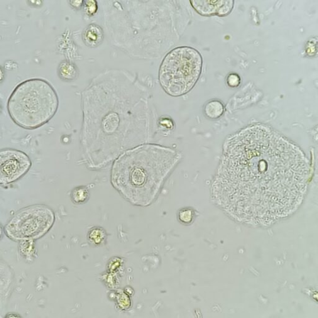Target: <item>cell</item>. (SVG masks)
I'll list each match as a JSON object with an SVG mask.
<instances>
[{"instance_id":"obj_7","label":"cell","mask_w":318,"mask_h":318,"mask_svg":"<svg viewBox=\"0 0 318 318\" xmlns=\"http://www.w3.org/2000/svg\"><path fill=\"white\" fill-rule=\"evenodd\" d=\"M193 8L203 16H226L232 11L234 1H190Z\"/></svg>"},{"instance_id":"obj_9","label":"cell","mask_w":318,"mask_h":318,"mask_svg":"<svg viewBox=\"0 0 318 318\" xmlns=\"http://www.w3.org/2000/svg\"><path fill=\"white\" fill-rule=\"evenodd\" d=\"M57 74L58 77L63 81L72 82L78 78L79 70L74 63L64 60L58 66Z\"/></svg>"},{"instance_id":"obj_21","label":"cell","mask_w":318,"mask_h":318,"mask_svg":"<svg viewBox=\"0 0 318 318\" xmlns=\"http://www.w3.org/2000/svg\"><path fill=\"white\" fill-rule=\"evenodd\" d=\"M3 228L2 225L0 224V239H1L2 236H3Z\"/></svg>"},{"instance_id":"obj_5","label":"cell","mask_w":318,"mask_h":318,"mask_svg":"<svg viewBox=\"0 0 318 318\" xmlns=\"http://www.w3.org/2000/svg\"><path fill=\"white\" fill-rule=\"evenodd\" d=\"M54 221L52 210L43 205H35L17 212L6 224L4 231L12 240H33L47 233Z\"/></svg>"},{"instance_id":"obj_11","label":"cell","mask_w":318,"mask_h":318,"mask_svg":"<svg viewBox=\"0 0 318 318\" xmlns=\"http://www.w3.org/2000/svg\"><path fill=\"white\" fill-rule=\"evenodd\" d=\"M88 239L90 243L95 245H100L106 239V233L102 227H95L88 234Z\"/></svg>"},{"instance_id":"obj_19","label":"cell","mask_w":318,"mask_h":318,"mask_svg":"<svg viewBox=\"0 0 318 318\" xmlns=\"http://www.w3.org/2000/svg\"><path fill=\"white\" fill-rule=\"evenodd\" d=\"M4 79H5V72L4 68L0 65V84L4 82Z\"/></svg>"},{"instance_id":"obj_4","label":"cell","mask_w":318,"mask_h":318,"mask_svg":"<svg viewBox=\"0 0 318 318\" xmlns=\"http://www.w3.org/2000/svg\"><path fill=\"white\" fill-rule=\"evenodd\" d=\"M203 60L195 49L178 47L165 55L161 63L159 80L168 95L180 97L194 87L201 75Z\"/></svg>"},{"instance_id":"obj_13","label":"cell","mask_w":318,"mask_h":318,"mask_svg":"<svg viewBox=\"0 0 318 318\" xmlns=\"http://www.w3.org/2000/svg\"><path fill=\"white\" fill-rule=\"evenodd\" d=\"M178 220L183 224H190L194 220L195 212L190 208H185L180 210L178 214Z\"/></svg>"},{"instance_id":"obj_2","label":"cell","mask_w":318,"mask_h":318,"mask_svg":"<svg viewBox=\"0 0 318 318\" xmlns=\"http://www.w3.org/2000/svg\"><path fill=\"white\" fill-rule=\"evenodd\" d=\"M180 159L173 149L154 144L131 149L115 161L112 185L131 204L149 206Z\"/></svg>"},{"instance_id":"obj_12","label":"cell","mask_w":318,"mask_h":318,"mask_svg":"<svg viewBox=\"0 0 318 318\" xmlns=\"http://www.w3.org/2000/svg\"><path fill=\"white\" fill-rule=\"evenodd\" d=\"M89 191L85 187L75 188L71 194L73 202L77 205L85 204L89 200Z\"/></svg>"},{"instance_id":"obj_17","label":"cell","mask_w":318,"mask_h":318,"mask_svg":"<svg viewBox=\"0 0 318 318\" xmlns=\"http://www.w3.org/2000/svg\"><path fill=\"white\" fill-rule=\"evenodd\" d=\"M160 124H162V126H167V128H172L173 127L172 121L168 119H162Z\"/></svg>"},{"instance_id":"obj_1","label":"cell","mask_w":318,"mask_h":318,"mask_svg":"<svg viewBox=\"0 0 318 318\" xmlns=\"http://www.w3.org/2000/svg\"><path fill=\"white\" fill-rule=\"evenodd\" d=\"M312 169L301 149L263 124L226 141L212 185L214 202L237 221L268 226L302 205Z\"/></svg>"},{"instance_id":"obj_18","label":"cell","mask_w":318,"mask_h":318,"mask_svg":"<svg viewBox=\"0 0 318 318\" xmlns=\"http://www.w3.org/2000/svg\"><path fill=\"white\" fill-rule=\"evenodd\" d=\"M70 4L73 7H74L75 8H79L80 7L83 6V3H84V1H69Z\"/></svg>"},{"instance_id":"obj_22","label":"cell","mask_w":318,"mask_h":318,"mask_svg":"<svg viewBox=\"0 0 318 318\" xmlns=\"http://www.w3.org/2000/svg\"><path fill=\"white\" fill-rule=\"evenodd\" d=\"M2 110H3V106H2L1 102L0 101V114L1 113Z\"/></svg>"},{"instance_id":"obj_10","label":"cell","mask_w":318,"mask_h":318,"mask_svg":"<svg viewBox=\"0 0 318 318\" xmlns=\"http://www.w3.org/2000/svg\"><path fill=\"white\" fill-rule=\"evenodd\" d=\"M224 111L223 104L217 100H212L208 102L204 107L205 116L208 118L216 119L222 116Z\"/></svg>"},{"instance_id":"obj_15","label":"cell","mask_w":318,"mask_h":318,"mask_svg":"<svg viewBox=\"0 0 318 318\" xmlns=\"http://www.w3.org/2000/svg\"><path fill=\"white\" fill-rule=\"evenodd\" d=\"M227 84L229 87L236 88L241 84V78L236 73H232L227 78Z\"/></svg>"},{"instance_id":"obj_20","label":"cell","mask_w":318,"mask_h":318,"mask_svg":"<svg viewBox=\"0 0 318 318\" xmlns=\"http://www.w3.org/2000/svg\"><path fill=\"white\" fill-rule=\"evenodd\" d=\"M5 318H22L20 315L18 314H14V313H11V314H8L6 316Z\"/></svg>"},{"instance_id":"obj_3","label":"cell","mask_w":318,"mask_h":318,"mask_svg":"<svg viewBox=\"0 0 318 318\" xmlns=\"http://www.w3.org/2000/svg\"><path fill=\"white\" fill-rule=\"evenodd\" d=\"M59 105L57 93L50 82L31 78L19 84L9 97L7 108L17 125L35 129L53 119Z\"/></svg>"},{"instance_id":"obj_14","label":"cell","mask_w":318,"mask_h":318,"mask_svg":"<svg viewBox=\"0 0 318 318\" xmlns=\"http://www.w3.org/2000/svg\"><path fill=\"white\" fill-rule=\"evenodd\" d=\"M84 11L87 15L89 16H94L98 10V3L96 1H84L83 3Z\"/></svg>"},{"instance_id":"obj_8","label":"cell","mask_w":318,"mask_h":318,"mask_svg":"<svg viewBox=\"0 0 318 318\" xmlns=\"http://www.w3.org/2000/svg\"><path fill=\"white\" fill-rule=\"evenodd\" d=\"M82 39L88 47L97 48L104 41V30L97 24H90L83 31Z\"/></svg>"},{"instance_id":"obj_6","label":"cell","mask_w":318,"mask_h":318,"mask_svg":"<svg viewBox=\"0 0 318 318\" xmlns=\"http://www.w3.org/2000/svg\"><path fill=\"white\" fill-rule=\"evenodd\" d=\"M30 159L23 152L14 149L0 151V184L15 182L30 168Z\"/></svg>"},{"instance_id":"obj_16","label":"cell","mask_w":318,"mask_h":318,"mask_svg":"<svg viewBox=\"0 0 318 318\" xmlns=\"http://www.w3.org/2000/svg\"><path fill=\"white\" fill-rule=\"evenodd\" d=\"M4 67L8 70L16 69L18 68V64L14 61L8 60L4 63Z\"/></svg>"}]
</instances>
